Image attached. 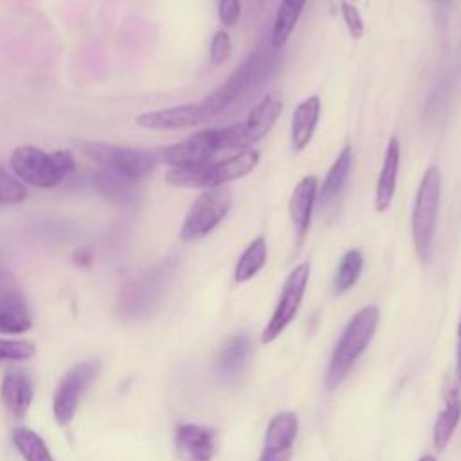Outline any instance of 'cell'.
Masks as SVG:
<instances>
[{
  "label": "cell",
  "instance_id": "6da1fadb",
  "mask_svg": "<svg viewBox=\"0 0 461 461\" xmlns=\"http://www.w3.org/2000/svg\"><path fill=\"white\" fill-rule=\"evenodd\" d=\"M76 160L68 149L45 151L32 144H22L11 151L9 167L25 185L52 189L67 180Z\"/></svg>",
  "mask_w": 461,
  "mask_h": 461
},
{
  "label": "cell",
  "instance_id": "7a4b0ae2",
  "mask_svg": "<svg viewBox=\"0 0 461 461\" xmlns=\"http://www.w3.org/2000/svg\"><path fill=\"white\" fill-rule=\"evenodd\" d=\"M259 162V151L243 148L241 151L220 160L193 167H167L164 180L173 187L182 189H212L240 180L254 171Z\"/></svg>",
  "mask_w": 461,
  "mask_h": 461
},
{
  "label": "cell",
  "instance_id": "3957f363",
  "mask_svg": "<svg viewBox=\"0 0 461 461\" xmlns=\"http://www.w3.org/2000/svg\"><path fill=\"white\" fill-rule=\"evenodd\" d=\"M380 321V312L376 306L369 304L360 308L346 324L333 353L330 358V366L326 371V387L335 389L339 387L344 378L348 376L349 369L357 362V358L366 351L369 346L376 326Z\"/></svg>",
  "mask_w": 461,
  "mask_h": 461
},
{
  "label": "cell",
  "instance_id": "277c9868",
  "mask_svg": "<svg viewBox=\"0 0 461 461\" xmlns=\"http://www.w3.org/2000/svg\"><path fill=\"white\" fill-rule=\"evenodd\" d=\"M274 67V59L265 50H254L250 52L227 77L225 83H221L218 88H214L202 103V113L207 119L221 113L225 108H229L234 101H238L241 95L250 94L259 88V85L268 77L270 70Z\"/></svg>",
  "mask_w": 461,
  "mask_h": 461
},
{
  "label": "cell",
  "instance_id": "5b68a950",
  "mask_svg": "<svg viewBox=\"0 0 461 461\" xmlns=\"http://www.w3.org/2000/svg\"><path fill=\"white\" fill-rule=\"evenodd\" d=\"M76 146L88 160L130 182L146 178L158 164L157 151L151 149L99 140H77Z\"/></svg>",
  "mask_w": 461,
  "mask_h": 461
},
{
  "label": "cell",
  "instance_id": "8992f818",
  "mask_svg": "<svg viewBox=\"0 0 461 461\" xmlns=\"http://www.w3.org/2000/svg\"><path fill=\"white\" fill-rule=\"evenodd\" d=\"M441 198V171L436 166H429L420 180L414 205H412V243L416 256L421 263H427L432 254L438 212Z\"/></svg>",
  "mask_w": 461,
  "mask_h": 461
},
{
  "label": "cell",
  "instance_id": "52a82bcc",
  "mask_svg": "<svg viewBox=\"0 0 461 461\" xmlns=\"http://www.w3.org/2000/svg\"><path fill=\"white\" fill-rule=\"evenodd\" d=\"M232 205V191L227 185L202 191L191 203L180 227L182 241H196L211 234L229 214Z\"/></svg>",
  "mask_w": 461,
  "mask_h": 461
},
{
  "label": "cell",
  "instance_id": "ba28073f",
  "mask_svg": "<svg viewBox=\"0 0 461 461\" xmlns=\"http://www.w3.org/2000/svg\"><path fill=\"white\" fill-rule=\"evenodd\" d=\"M99 371H101V362L94 358V360H85L76 364L61 378L52 398V412L59 425H65L74 418L83 394L94 384Z\"/></svg>",
  "mask_w": 461,
  "mask_h": 461
},
{
  "label": "cell",
  "instance_id": "9c48e42d",
  "mask_svg": "<svg viewBox=\"0 0 461 461\" xmlns=\"http://www.w3.org/2000/svg\"><path fill=\"white\" fill-rule=\"evenodd\" d=\"M308 279H310V263L308 261L299 263L288 274V277H286V281L283 285L277 306H276L268 324L263 330L261 340L265 344L276 340L285 331V328L294 321V317H295V313H297V310L301 306V301L304 297Z\"/></svg>",
  "mask_w": 461,
  "mask_h": 461
},
{
  "label": "cell",
  "instance_id": "30bf717a",
  "mask_svg": "<svg viewBox=\"0 0 461 461\" xmlns=\"http://www.w3.org/2000/svg\"><path fill=\"white\" fill-rule=\"evenodd\" d=\"M29 306L13 270L0 258V333L18 335L31 328Z\"/></svg>",
  "mask_w": 461,
  "mask_h": 461
},
{
  "label": "cell",
  "instance_id": "8fae6325",
  "mask_svg": "<svg viewBox=\"0 0 461 461\" xmlns=\"http://www.w3.org/2000/svg\"><path fill=\"white\" fill-rule=\"evenodd\" d=\"M157 151L158 162L169 166V167H193V166H202L212 160V155L216 153L209 128L200 130L187 139L162 146Z\"/></svg>",
  "mask_w": 461,
  "mask_h": 461
},
{
  "label": "cell",
  "instance_id": "7c38bea8",
  "mask_svg": "<svg viewBox=\"0 0 461 461\" xmlns=\"http://www.w3.org/2000/svg\"><path fill=\"white\" fill-rule=\"evenodd\" d=\"M175 448L180 461H211L216 454V430L205 425L182 423L175 429Z\"/></svg>",
  "mask_w": 461,
  "mask_h": 461
},
{
  "label": "cell",
  "instance_id": "4fadbf2b",
  "mask_svg": "<svg viewBox=\"0 0 461 461\" xmlns=\"http://www.w3.org/2000/svg\"><path fill=\"white\" fill-rule=\"evenodd\" d=\"M299 420L294 412L276 414L265 432V443L259 461H288L297 438Z\"/></svg>",
  "mask_w": 461,
  "mask_h": 461
},
{
  "label": "cell",
  "instance_id": "5bb4252c",
  "mask_svg": "<svg viewBox=\"0 0 461 461\" xmlns=\"http://www.w3.org/2000/svg\"><path fill=\"white\" fill-rule=\"evenodd\" d=\"M158 297H160V283L157 281V277L135 279L122 288L119 295L117 313L124 321L144 319L153 312Z\"/></svg>",
  "mask_w": 461,
  "mask_h": 461
},
{
  "label": "cell",
  "instance_id": "9a60e30c",
  "mask_svg": "<svg viewBox=\"0 0 461 461\" xmlns=\"http://www.w3.org/2000/svg\"><path fill=\"white\" fill-rule=\"evenodd\" d=\"M203 121L205 117L202 113L200 103L175 104L160 110L144 112L135 117V124L146 130H184L193 128Z\"/></svg>",
  "mask_w": 461,
  "mask_h": 461
},
{
  "label": "cell",
  "instance_id": "2e32d148",
  "mask_svg": "<svg viewBox=\"0 0 461 461\" xmlns=\"http://www.w3.org/2000/svg\"><path fill=\"white\" fill-rule=\"evenodd\" d=\"M317 191H319V180L315 175L303 176L292 191V196L288 202V212L299 240H303L310 230L313 207L317 202Z\"/></svg>",
  "mask_w": 461,
  "mask_h": 461
},
{
  "label": "cell",
  "instance_id": "e0dca14e",
  "mask_svg": "<svg viewBox=\"0 0 461 461\" xmlns=\"http://www.w3.org/2000/svg\"><path fill=\"white\" fill-rule=\"evenodd\" d=\"M398 171H400V140L396 135H393L387 142L384 162H382L378 180H376V189H375L376 212H384L389 209V205L394 198V193H396Z\"/></svg>",
  "mask_w": 461,
  "mask_h": 461
},
{
  "label": "cell",
  "instance_id": "ac0fdd59",
  "mask_svg": "<svg viewBox=\"0 0 461 461\" xmlns=\"http://www.w3.org/2000/svg\"><path fill=\"white\" fill-rule=\"evenodd\" d=\"M319 117H321V99L317 95H310L295 106L292 113V124H290V142L295 153L303 151L310 144L315 133V128L319 124Z\"/></svg>",
  "mask_w": 461,
  "mask_h": 461
},
{
  "label": "cell",
  "instance_id": "d6986e66",
  "mask_svg": "<svg viewBox=\"0 0 461 461\" xmlns=\"http://www.w3.org/2000/svg\"><path fill=\"white\" fill-rule=\"evenodd\" d=\"M0 396L13 416L23 418L32 402L31 378L22 369H7L2 378Z\"/></svg>",
  "mask_w": 461,
  "mask_h": 461
},
{
  "label": "cell",
  "instance_id": "ffe728a7",
  "mask_svg": "<svg viewBox=\"0 0 461 461\" xmlns=\"http://www.w3.org/2000/svg\"><path fill=\"white\" fill-rule=\"evenodd\" d=\"M250 355V340L245 333L234 335L225 342L218 358H216V375L221 382H236L249 360Z\"/></svg>",
  "mask_w": 461,
  "mask_h": 461
},
{
  "label": "cell",
  "instance_id": "44dd1931",
  "mask_svg": "<svg viewBox=\"0 0 461 461\" xmlns=\"http://www.w3.org/2000/svg\"><path fill=\"white\" fill-rule=\"evenodd\" d=\"M281 112H283V101L277 94L263 95L261 101L249 112L247 119L243 121L249 144L267 137L274 128L276 121L279 119Z\"/></svg>",
  "mask_w": 461,
  "mask_h": 461
},
{
  "label": "cell",
  "instance_id": "7402d4cb",
  "mask_svg": "<svg viewBox=\"0 0 461 461\" xmlns=\"http://www.w3.org/2000/svg\"><path fill=\"white\" fill-rule=\"evenodd\" d=\"M461 418V394L457 387H448L445 391V407L438 414L434 430H432V441L438 450H445L448 441L454 436V430Z\"/></svg>",
  "mask_w": 461,
  "mask_h": 461
},
{
  "label": "cell",
  "instance_id": "603a6c76",
  "mask_svg": "<svg viewBox=\"0 0 461 461\" xmlns=\"http://www.w3.org/2000/svg\"><path fill=\"white\" fill-rule=\"evenodd\" d=\"M351 164H353V151L351 146H344L342 151L337 155V158L333 160L331 167L328 169L321 191H317V202L326 207L330 205L333 200H337V196L340 194L346 178L351 171Z\"/></svg>",
  "mask_w": 461,
  "mask_h": 461
},
{
  "label": "cell",
  "instance_id": "cb8c5ba5",
  "mask_svg": "<svg viewBox=\"0 0 461 461\" xmlns=\"http://www.w3.org/2000/svg\"><path fill=\"white\" fill-rule=\"evenodd\" d=\"M304 5L306 0H281L270 32V47L274 50H279L288 41L301 18Z\"/></svg>",
  "mask_w": 461,
  "mask_h": 461
},
{
  "label": "cell",
  "instance_id": "d4e9b609",
  "mask_svg": "<svg viewBox=\"0 0 461 461\" xmlns=\"http://www.w3.org/2000/svg\"><path fill=\"white\" fill-rule=\"evenodd\" d=\"M268 249L265 238H256L240 256L236 268H234V281L236 283H247L252 279L267 263Z\"/></svg>",
  "mask_w": 461,
  "mask_h": 461
},
{
  "label": "cell",
  "instance_id": "484cf974",
  "mask_svg": "<svg viewBox=\"0 0 461 461\" xmlns=\"http://www.w3.org/2000/svg\"><path fill=\"white\" fill-rule=\"evenodd\" d=\"M362 268H364L362 252L358 249L346 250L337 267V274L333 279V292L340 295V294H346L349 288H353L362 274Z\"/></svg>",
  "mask_w": 461,
  "mask_h": 461
},
{
  "label": "cell",
  "instance_id": "4316f807",
  "mask_svg": "<svg viewBox=\"0 0 461 461\" xmlns=\"http://www.w3.org/2000/svg\"><path fill=\"white\" fill-rule=\"evenodd\" d=\"M13 441L25 461H54L45 441L31 429H16Z\"/></svg>",
  "mask_w": 461,
  "mask_h": 461
},
{
  "label": "cell",
  "instance_id": "83f0119b",
  "mask_svg": "<svg viewBox=\"0 0 461 461\" xmlns=\"http://www.w3.org/2000/svg\"><path fill=\"white\" fill-rule=\"evenodd\" d=\"M211 140L214 149H230V148H247L249 139L245 133V124L236 122L223 128H209Z\"/></svg>",
  "mask_w": 461,
  "mask_h": 461
},
{
  "label": "cell",
  "instance_id": "f1b7e54d",
  "mask_svg": "<svg viewBox=\"0 0 461 461\" xmlns=\"http://www.w3.org/2000/svg\"><path fill=\"white\" fill-rule=\"evenodd\" d=\"M29 196L27 185L14 176L13 173L0 167V203L2 205H18Z\"/></svg>",
  "mask_w": 461,
  "mask_h": 461
},
{
  "label": "cell",
  "instance_id": "f546056e",
  "mask_svg": "<svg viewBox=\"0 0 461 461\" xmlns=\"http://www.w3.org/2000/svg\"><path fill=\"white\" fill-rule=\"evenodd\" d=\"M34 344L29 340L0 339V362L4 360H27L34 355Z\"/></svg>",
  "mask_w": 461,
  "mask_h": 461
},
{
  "label": "cell",
  "instance_id": "4dcf8cb0",
  "mask_svg": "<svg viewBox=\"0 0 461 461\" xmlns=\"http://www.w3.org/2000/svg\"><path fill=\"white\" fill-rule=\"evenodd\" d=\"M230 49H232V43H230L229 34L223 29L216 31L212 40H211V47H209V61H211V65L220 67L223 61H227L229 56H230Z\"/></svg>",
  "mask_w": 461,
  "mask_h": 461
},
{
  "label": "cell",
  "instance_id": "1f68e13d",
  "mask_svg": "<svg viewBox=\"0 0 461 461\" xmlns=\"http://www.w3.org/2000/svg\"><path fill=\"white\" fill-rule=\"evenodd\" d=\"M340 14H342V20L348 27V32L353 40H360L364 36V20H362V14L360 11L351 4V2H340Z\"/></svg>",
  "mask_w": 461,
  "mask_h": 461
},
{
  "label": "cell",
  "instance_id": "d6a6232c",
  "mask_svg": "<svg viewBox=\"0 0 461 461\" xmlns=\"http://www.w3.org/2000/svg\"><path fill=\"white\" fill-rule=\"evenodd\" d=\"M241 16V4L240 0H220L218 4V18L225 27L236 25Z\"/></svg>",
  "mask_w": 461,
  "mask_h": 461
},
{
  "label": "cell",
  "instance_id": "836d02e7",
  "mask_svg": "<svg viewBox=\"0 0 461 461\" xmlns=\"http://www.w3.org/2000/svg\"><path fill=\"white\" fill-rule=\"evenodd\" d=\"M72 261L77 265V267H90L92 261H94V250L92 247H81L77 249L74 254H72Z\"/></svg>",
  "mask_w": 461,
  "mask_h": 461
},
{
  "label": "cell",
  "instance_id": "e575fe53",
  "mask_svg": "<svg viewBox=\"0 0 461 461\" xmlns=\"http://www.w3.org/2000/svg\"><path fill=\"white\" fill-rule=\"evenodd\" d=\"M457 335H459V346H457V378H459V384H461V319H459Z\"/></svg>",
  "mask_w": 461,
  "mask_h": 461
},
{
  "label": "cell",
  "instance_id": "d590c367",
  "mask_svg": "<svg viewBox=\"0 0 461 461\" xmlns=\"http://www.w3.org/2000/svg\"><path fill=\"white\" fill-rule=\"evenodd\" d=\"M420 461H436L432 456H423V457H420Z\"/></svg>",
  "mask_w": 461,
  "mask_h": 461
},
{
  "label": "cell",
  "instance_id": "8d00e7d4",
  "mask_svg": "<svg viewBox=\"0 0 461 461\" xmlns=\"http://www.w3.org/2000/svg\"><path fill=\"white\" fill-rule=\"evenodd\" d=\"M436 2H439V4H445V5H447V4H450L452 0H436Z\"/></svg>",
  "mask_w": 461,
  "mask_h": 461
},
{
  "label": "cell",
  "instance_id": "74e56055",
  "mask_svg": "<svg viewBox=\"0 0 461 461\" xmlns=\"http://www.w3.org/2000/svg\"><path fill=\"white\" fill-rule=\"evenodd\" d=\"M349 2H351V4H353V2H357V0H349Z\"/></svg>",
  "mask_w": 461,
  "mask_h": 461
}]
</instances>
